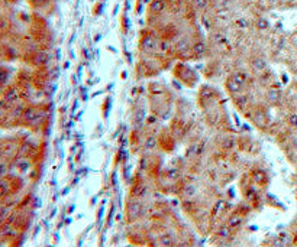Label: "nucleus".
I'll list each match as a JSON object with an SVG mask.
<instances>
[{"instance_id": "423d86ee", "label": "nucleus", "mask_w": 297, "mask_h": 247, "mask_svg": "<svg viewBox=\"0 0 297 247\" xmlns=\"http://www.w3.org/2000/svg\"><path fill=\"white\" fill-rule=\"evenodd\" d=\"M296 227H297V221H296Z\"/></svg>"}, {"instance_id": "f257e3e1", "label": "nucleus", "mask_w": 297, "mask_h": 247, "mask_svg": "<svg viewBox=\"0 0 297 247\" xmlns=\"http://www.w3.org/2000/svg\"><path fill=\"white\" fill-rule=\"evenodd\" d=\"M174 74H176V77H177L180 81L183 82V84H186L187 87H195V84L198 82L196 73H195L189 65H186V64H183V62L176 64V67H174Z\"/></svg>"}, {"instance_id": "f03ea898", "label": "nucleus", "mask_w": 297, "mask_h": 247, "mask_svg": "<svg viewBox=\"0 0 297 247\" xmlns=\"http://www.w3.org/2000/svg\"><path fill=\"white\" fill-rule=\"evenodd\" d=\"M247 84H248V77L244 73H235V74L229 76L225 82V85L231 94H239Z\"/></svg>"}, {"instance_id": "7ed1b4c3", "label": "nucleus", "mask_w": 297, "mask_h": 247, "mask_svg": "<svg viewBox=\"0 0 297 247\" xmlns=\"http://www.w3.org/2000/svg\"><path fill=\"white\" fill-rule=\"evenodd\" d=\"M174 142H176V138L173 136L171 132H168V130L160 132V135H158V145L161 146L163 151H165V152L173 151L174 149Z\"/></svg>"}, {"instance_id": "39448f33", "label": "nucleus", "mask_w": 297, "mask_h": 247, "mask_svg": "<svg viewBox=\"0 0 297 247\" xmlns=\"http://www.w3.org/2000/svg\"><path fill=\"white\" fill-rule=\"evenodd\" d=\"M293 146H295V148L297 149V138H295V139H293Z\"/></svg>"}, {"instance_id": "20e7f679", "label": "nucleus", "mask_w": 297, "mask_h": 247, "mask_svg": "<svg viewBox=\"0 0 297 247\" xmlns=\"http://www.w3.org/2000/svg\"><path fill=\"white\" fill-rule=\"evenodd\" d=\"M289 124H290L292 127H297V114L296 113H293V114H290V116H289Z\"/></svg>"}]
</instances>
